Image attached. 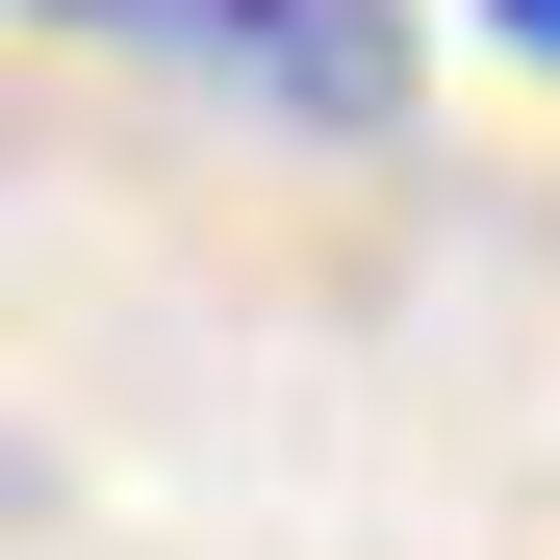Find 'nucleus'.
Masks as SVG:
<instances>
[{
    "instance_id": "nucleus-1",
    "label": "nucleus",
    "mask_w": 560,
    "mask_h": 560,
    "mask_svg": "<svg viewBox=\"0 0 560 560\" xmlns=\"http://www.w3.org/2000/svg\"><path fill=\"white\" fill-rule=\"evenodd\" d=\"M26 26L178 51V77H230V103H280V128H408V77H433L408 0H26Z\"/></svg>"
},
{
    "instance_id": "nucleus-2",
    "label": "nucleus",
    "mask_w": 560,
    "mask_h": 560,
    "mask_svg": "<svg viewBox=\"0 0 560 560\" xmlns=\"http://www.w3.org/2000/svg\"><path fill=\"white\" fill-rule=\"evenodd\" d=\"M26 510H51V458H26V433H0V560H26Z\"/></svg>"
},
{
    "instance_id": "nucleus-3",
    "label": "nucleus",
    "mask_w": 560,
    "mask_h": 560,
    "mask_svg": "<svg viewBox=\"0 0 560 560\" xmlns=\"http://www.w3.org/2000/svg\"><path fill=\"white\" fill-rule=\"evenodd\" d=\"M485 26H510V51H535V77H560V0H485Z\"/></svg>"
}]
</instances>
